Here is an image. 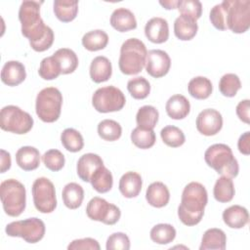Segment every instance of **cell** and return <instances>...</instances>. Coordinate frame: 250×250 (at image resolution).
<instances>
[{
	"label": "cell",
	"mask_w": 250,
	"mask_h": 250,
	"mask_svg": "<svg viewBox=\"0 0 250 250\" xmlns=\"http://www.w3.org/2000/svg\"><path fill=\"white\" fill-rule=\"evenodd\" d=\"M207 202L208 194L203 185L197 182L188 184L184 188L181 203L178 207L180 221L188 227H192L200 223Z\"/></svg>",
	"instance_id": "1"
},
{
	"label": "cell",
	"mask_w": 250,
	"mask_h": 250,
	"mask_svg": "<svg viewBox=\"0 0 250 250\" xmlns=\"http://www.w3.org/2000/svg\"><path fill=\"white\" fill-rule=\"evenodd\" d=\"M42 3L43 1L26 0L21 2L19 10L21 33L29 40V44L39 41L52 29L44 23L40 17V6Z\"/></svg>",
	"instance_id": "2"
},
{
	"label": "cell",
	"mask_w": 250,
	"mask_h": 250,
	"mask_svg": "<svg viewBox=\"0 0 250 250\" xmlns=\"http://www.w3.org/2000/svg\"><path fill=\"white\" fill-rule=\"evenodd\" d=\"M147 50L144 42L138 38H129L120 48L118 65L125 75L138 74L146 66Z\"/></svg>",
	"instance_id": "3"
},
{
	"label": "cell",
	"mask_w": 250,
	"mask_h": 250,
	"mask_svg": "<svg viewBox=\"0 0 250 250\" xmlns=\"http://www.w3.org/2000/svg\"><path fill=\"white\" fill-rule=\"evenodd\" d=\"M204 160L209 167L222 176L232 179L238 175V162L231 148L225 144L210 146L204 153Z\"/></svg>",
	"instance_id": "4"
},
{
	"label": "cell",
	"mask_w": 250,
	"mask_h": 250,
	"mask_svg": "<svg viewBox=\"0 0 250 250\" xmlns=\"http://www.w3.org/2000/svg\"><path fill=\"white\" fill-rule=\"evenodd\" d=\"M3 209L8 216L18 217L25 209L26 191L24 186L16 179H8L0 185Z\"/></svg>",
	"instance_id": "5"
},
{
	"label": "cell",
	"mask_w": 250,
	"mask_h": 250,
	"mask_svg": "<svg viewBox=\"0 0 250 250\" xmlns=\"http://www.w3.org/2000/svg\"><path fill=\"white\" fill-rule=\"evenodd\" d=\"M62 95L58 88L47 87L42 89L36 97L35 111L37 116L46 123L59 119L62 111Z\"/></svg>",
	"instance_id": "6"
},
{
	"label": "cell",
	"mask_w": 250,
	"mask_h": 250,
	"mask_svg": "<svg viewBox=\"0 0 250 250\" xmlns=\"http://www.w3.org/2000/svg\"><path fill=\"white\" fill-rule=\"evenodd\" d=\"M226 23L233 33H244L250 26V1L225 0Z\"/></svg>",
	"instance_id": "7"
},
{
	"label": "cell",
	"mask_w": 250,
	"mask_h": 250,
	"mask_svg": "<svg viewBox=\"0 0 250 250\" xmlns=\"http://www.w3.org/2000/svg\"><path fill=\"white\" fill-rule=\"evenodd\" d=\"M0 127L2 130L14 134H26L33 127V118L17 105H6L0 112Z\"/></svg>",
	"instance_id": "8"
},
{
	"label": "cell",
	"mask_w": 250,
	"mask_h": 250,
	"mask_svg": "<svg viewBox=\"0 0 250 250\" xmlns=\"http://www.w3.org/2000/svg\"><path fill=\"white\" fill-rule=\"evenodd\" d=\"M45 224L42 220L33 217L8 224L5 228L7 235L21 237L28 243L39 242L45 234Z\"/></svg>",
	"instance_id": "9"
},
{
	"label": "cell",
	"mask_w": 250,
	"mask_h": 250,
	"mask_svg": "<svg viewBox=\"0 0 250 250\" xmlns=\"http://www.w3.org/2000/svg\"><path fill=\"white\" fill-rule=\"evenodd\" d=\"M126 103L122 91L114 86L99 88L92 96V104L98 112L107 113L121 110Z\"/></svg>",
	"instance_id": "10"
},
{
	"label": "cell",
	"mask_w": 250,
	"mask_h": 250,
	"mask_svg": "<svg viewBox=\"0 0 250 250\" xmlns=\"http://www.w3.org/2000/svg\"><path fill=\"white\" fill-rule=\"evenodd\" d=\"M33 203L41 213H52L57 207V197L54 184L45 177L37 178L31 188Z\"/></svg>",
	"instance_id": "11"
},
{
	"label": "cell",
	"mask_w": 250,
	"mask_h": 250,
	"mask_svg": "<svg viewBox=\"0 0 250 250\" xmlns=\"http://www.w3.org/2000/svg\"><path fill=\"white\" fill-rule=\"evenodd\" d=\"M86 214L91 220L102 222L109 226L116 224L121 217V211L116 205L99 196L93 197L88 202Z\"/></svg>",
	"instance_id": "12"
},
{
	"label": "cell",
	"mask_w": 250,
	"mask_h": 250,
	"mask_svg": "<svg viewBox=\"0 0 250 250\" xmlns=\"http://www.w3.org/2000/svg\"><path fill=\"white\" fill-rule=\"evenodd\" d=\"M170 67L171 59L165 51L154 49L147 52L146 70L151 77H163L169 72Z\"/></svg>",
	"instance_id": "13"
},
{
	"label": "cell",
	"mask_w": 250,
	"mask_h": 250,
	"mask_svg": "<svg viewBox=\"0 0 250 250\" xmlns=\"http://www.w3.org/2000/svg\"><path fill=\"white\" fill-rule=\"evenodd\" d=\"M223 127L222 114L214 108H206L196 117V129L204 136H214Z\"/></svg>",
	"instance_id": "14"
},
{
	"label": "cell",
	"mask_w": 250,
	"mask_h": 250,
	"mask_svg": "<svg viewBox=\"0 0 250 250\" xmlns=\"http://www.w3.org/2000/svg\"><path fill=\"white\" fill-rule=\"evenodd\" d=\"M146 38L155 44H161L169 38V25L165 19L154 17L147 21L145 26Z\"/></svg>",
	"instance_id": "15"
},
{
	"label": "cell",
	"mask_w": 250,
	"mask_h": 250,
	"mask_svg": "<svg viewBox=\"0 0 250 250\" xmlns=\"http://www.w3.org/2000/svg\"><path fill=\"white\" fill-rule=\"evenodd\" d=\"M25 77V67L19 61H9L2 67L1 81L8 86H18L24 81Z\"/></svg>",
	"instance_id": "16"
},
{
	"label": "cell",
	"mask_w": 250,
	"mask_h": 250,
	"mask_svg": "<svg viewBox=\"0 0 250 250\" xmlns=\"http://www.w3.org/2000/svg\"><path fill=\"white\" fill-rule=\"evenodd\" d=\"M104 165L102 157L96 153H85L77 161V175L83 182H90L93 174Z\"/></svg>",
	"instance_id": "17"
},
{
	"label": "cell",
	"mask_w": 250,
	"mask_h": 250,
	"mask_svg": "<svg viewBox=\"0 0 250 250\" xmlns=\"http://www.w3.org/2000/svg\"><path fill=\"white\" fill-rule=\"evenodd\" d=\"M143 186V180L140 174L137 172L129 171L122 175V177L119 180V190L121 194L126 198H133L137 197L141 190Z\"/></svg>",
	"instance_id": "18"
},
{
	"label": "cell",
	"mask_w": 250,
	"mask_h": 250,
	"mask_svg": "<svg viewBox=\"0 0 250 250\" xmlns=\"http://www.w3.org/2000/svg\"><path fill=\"white\" fill-rule=\"evenodd\" d=\"M110 24L117 31L126 32L137 27V21L129 9L117 8L110 16Z\"/></svg>",
	"instance_id": "19"
},
{
	"label": "cell",
	"mask_w": 250,
	"mask_h": 250,
	"mask_svg": "<svg viewBox=\"0 0 250 250\" xmlns=\"http://www.w3.org/2000/svg\"><path fill=\"white\" fill-rule=\"evenodd\" d=\"M16 162L24 171L35 170L40 164V152L34 146H21L16 152Z\"/></svg>",
	"instance_id": "20"
},
{
	"label": "cell",
	"mask_w": 250,
	"mask_h": 250,
	"mask_svg": "<svg viewBox=\"0 0 250 250\" xmlns=\"http://www.w3.org/2000/svg\"><path fill=\"white\" fill-rule=\"evenodd\" d=\"M146 199L149 205L155 208H162L169 202V189L162 182L151 183L146 188Z\"/></svg>",
	"instance_id": "21"
},
{
	"label": "cell",
	"mask_w": 250,
	"mask_h": 250,
	"mask_svg": "<svg viewBox=\"0 0 250 250\" xmlns=\"http://www.w3.org/2000/svg\"><path fill=\"white\" fill-rule=\"evenodd\" d=\"M165 109L170 118L180 120L187 117L189 113L190 104L185 96L177 94L168 99Z\"/></svg>",
	"instance_id": "22"
},
{
	"label": "cell",
	"mask_w": 250,
	"mask_h": 250,
	"mask_svg": "<svg viewBox=\"0 0 250 250\" xmlns=\"http://www.w3.org/2000/svg\"><path fill=\"white\" fill-rule=\"evenodd\" d=\"M223 220L231 229H242L249 222V214L245 207L231 205L223 212Z\"/></svg>",
	"instance_id": "23"
},
{
	"label": "cell",
	"mask_w": 250,
	"mask_h": 250,
	"mask_svg": "<svg viewBox=\"0 0 250 250\" xmlns=\"http://www.w3.org/2000/svg\"><path fill=\"white\" fill-rule=\"evenodd\" d=\"M112 74L110 61L104 56L94 58L90 64V77L95 83L107 81Z\"/></svg>",
	"instance_id": "24"
},
{
	"label": "cell",
	"mask_w": 250,
	"mask_h": 250,
	"mask_svg": "<svg viewBox=\"0 0 250 250\" xmlns=\"http://www.w3.org/2000/svg\"><path fill=\"white\" fill-rule=\"evenodd\" d=\"M198 25L195 20L181 15L174 22V33L176 37L183 41L191 40L197 33Z\"/></svg>",
	"instance_id": "25"
},
{
	"label": "cell",
	"mask_w": 250,
	"mask_h": 250,
	"mask_svg": "<svg viewBox=\"0 0 250 250\" xmlns=\"http://www.w3.org/2000/svg\"><path fill=\"white\" fill-rule=\"evenodd\" d=\"M227 236L224 230L221 229H207L202 236L201 244L199 246L200 250H208V249H216V250H224L226 248Z\"/></svg>",
	"instance_id": "26"
},
{
	"label": "cell",
	"mask_w": 250,
	"mask_h": 250,
	"mask_svg": "<svg viewBox=\"0 0 250 250\" xmlns=\"http://www.w3.org/2000/svg\"><path fill=\"white\" fill-rule=\"evenodd\" d=\"M62 197L63 204L68 209H77L84 199V189L77 183H68L62 189Z\"/></svg>",
	"instance_id": "27"
},
{
	"label": "cell",
	"mask_w": 250,
	"mask_h": 250,
	"mask_svg": "<svg viewBox=\"0 0 250 250\" xmlns=\"http://www.w3.org/2000/svg\"><path fill=\"white\" fill-rule=\"evenodd\" d=\"M54 13L58 20L62 22L73 21L78 13V1L76 0H55Z\"/></svg>",
	"instance_id": "28"
},
{
	"label": "cell",
	"mask_w": 250,
	"mask_h": 250,
	"mask_svg": "<svg viewBox=\"0 0 250 250\" xmlns=\"http://www.w3.org/2000/svg\"><path fill=\"white\" fill-rule=\"evenodd\" d=\"M188 91L192 98L197 100H205L212 94L213 85L207 77L196 76L188 82Z\"/></svg>",
	"instance_id": "29"
},
{
	"label": "cell",
	"mask_w": 250,
	"mask_h": 250,
	"mask_svg": "<svg viewBox=\"0 0 250 250\" xmlns=\"http://www.w3.org/2000/svg\"><path fill=\"white\" fill-rule=\"evenodd\" d=\"M108 43V35L102 29H95L85 33L82 37L83 47L91 52L103 50Z\"/></svg>",
	"instance_id": "30"
},
{
	"label": "cell",
	"mask_w": 250,
	"mask_h": 250,
	"mask_svg": "<svg viewBox=\"0 0 250 250\" xmlns=\"http://www.w3.org/2000/svg\"><path fill=\"white\" fill-rule=\"evenodd\" d=\"M234 193V186L230 178L222 176L216 181L213 188V194L217 201L221 203L229 202L232 200Z\"/></svg>",
	"instance_id": "31"
},
{
	"label": "cell",
	"mask_w": 250,
	"mask_h": 250,
	"mask_svg": "<svg viewBox=\"0 0 250 250\" xmlns=\"http://www.w3.org/2000/svg\"><path fill=\"white\" fill-rule=\"evenodd\" d=\"M90 183L96 191L99 193H105L112 188V174L104 165H103L93 174Z\"/></svg>",
	"instance_id": "32"
},
{
	"label": "cell",
	"mask_w": 250,
	"mask_h": 250,
	"mask_svg": "<svg viewBox=\"0 0 250 250\" xmlns=\"http://www.w3.org/2000/svg\"><path fill=\"white\" fill-rule=\"evenodd\" d=\"M53 56L57 59L61 65L62 74L72 73L78 66L77 55L68 48H61L57 50Z\"/></svg>",
	"instance_id": "33"
},
{
	"label": "cell",
	"mask_w": 250,
	"mask_h": 250,
	"mask_svg": "<svg viewBox=\"0 0 250 250\" xmlns=\"http://www.w3.org/2000/svg\"><path fill=\"white\" fill-rule=\"evenodd\" d=\"M159 113L152 105H144L139 108L136 115V122L139 127L147 130H153L157 121Z\"/></svg>",
	"instance_id": "34"
},
{
	"label": "cell",
	"mask_w": 250,
	"mask_h": 250,
	"mask_svg": "<svg viewBox=\"0 0 250 250\" xmlns=\"http://www.w3.org/2000/svg\"><path fill=\"white\" fill-rule=\"evenodd\" d=\"M149 236L150 239L157 244H168L175 239L176 229L170 224H158L150 229Z\"/></svg>",
	"instance_id": "35"
},
{
	"label": "cell",
	"mask_w": 250,
	"mask_h": 250,
	"mask_svg": "<svg viewBox=\"0 0 250 250\" xmlns=\"http://www.w3.org/2000/svg\"><path fill=\"white\" fill-rule=\"evenodd\" d=\"M61 142L63 147L70 152H78L84 146L82 135L73 128H66L61 134Z\"/></svg>",
	"instance_id": "36"
},
{
	"label": "cell",
	"mask_w": 250,
	"mask_h": 250,
	"mask_svg": "<svg viewBox=\"0 0 250 250\" xmlns=\"http://www.w3.org/2000/svg\"><path fill=\"white\" fill-rule=\"evenodd\" d=\"M131 141L137 147L147 149L154 146L156 137L153 130L143 129L137 126L131 133Z\"/></svg>",
	"instance_id": "37"
},
{
	"label": "cell",
	"mask_w": 250,
	"mask_h": 250,
	"mask_svg": "<svg viewBox=\"0 0 250 250\" xmlns=\"http://www.w3.org/2000/svg\"><path fill=\"white\" fill-rule=\"evenodd\" d=\"M98 134L103 140L113 142L121 137L122 128L115 120L104 119L98 124Z\"/></svg>",
	"instance_id": "38"
},
{
	"label": "cell",
	"mask_w": 250,
	"mask_h": 250,
	"mask_svg": "<svg viewBox=\"0 0 250 250\" xmlns=\"http://www.w3.org/2000/svg\"><path fill=\"white\" fill-rule=\"evenodd\" d=\"M160 137L163 143L170 147H179L186 142V137L183 131L173 125L165 126L160 131Z\"/></svg>",
	"instance_id": "39"
},
{
	"label": "cell",
	"mask_w": 250,
	"mask_h": 250,
	"mask_svg": "<svg viewBox=\"0 0 250 250\" xmlns=\"http://www.w3.org/2000/svg\"><path fill=\"white\" fill-rule=\"evenodd\" d=\"M127 89L134 99L143 100L149 95L150 84L145 77L137 76L128 81Z\"/></svg>",
	"instance_id": "40"
},
{
	"label": "cell",
	"mask_w": 250,
	"mask_h": 250,
	"mask_svg": "<svg viewBox=\"0 0 250 250\" xmlns=\"http://www.w3.org/2000/svg\"><path fill=\"white\" fill-rule=\"evenodd\" d=\"M38 73L44 80L56 79L60 74H62L61 65L57 59L52 55L51 57L44 58L41 61Z\"/></svg>",
	"instance_id": "41"
},
{
	"label": "cell",
	"mask_w": 250,
	"mask_h": 250,
	"mask_svg": "<svg viewBox=\"0 0 250 250\" xmlns=\"http://www.w3.org/2000/svg\"><path fill=\"white\" fill-rule=\"evenodd\" d=\"M241 88L239 77L234 73H227L222 76L219 82V90L221 94L228 98H232Z\"/></svg>",
	"instance_id": "42"
},
{
	"label": "cell",
	"mask_w": 250,
	"mask_h": 250,
	"mask_svg": "<svg viewBox=\"0 0 250 250\" xmlns=\"http://www.w3.org/2000/svg\"><path fill=\"white\" fill-rule=\"evenodd\" d=\"M42 161L46 168L53 172H58L62 169L64 166V155L62 152H61L59 149H49L47 150L43 156H42Z\"/></svg>",
	"instance_id": "43"
},
{
	"label": "cell",
	"mask_w": 250,
	"mask_h": 250,
	"mask_svg": "<svg viewBox=\"0 0 250 250\" xmlns=\"http://www.w3.org/2000/svg\"><path fill=\"white\" fill-rule=\"evenodd\" d=\"M177 9L181 15L197 21L202 15V4L198 0H179Z\"/></svg>",
	"instance_id": "44"
},
{
	"label": "cell",
	"mask_w": 250,
	"mask_h": 250,
	"mask_svg": "<svg viewBox=\"0 0 250 250\" xmlns=\"http://www.w3.org/2000/svg\"><path fill=\"white\" fill-rule=\"evenodd\" d=\"M106 250H129L130 239L124 232H114L106 239Z\"/></svg>",
	"instance_id": "45"
},
{
	"label": "cell",
	"mask_w": 250,
	"mask_h": 250,
	"mask_svg": "<svg viewBox=\"0 0 250 250\" xmlns=\"http://www.w3.org/2000/svg\"><path fill=\"white\" fill-rule=\"evenodd\" d=\"M209 19L213 26L219 30H227L226 23V9L224 3H220L215 5L209 14Z\"/></svg>",
	"instance_id": "46"
},
{
	"label": "cell",
	"mask_w": 250,
	"mask_h": 250,
	"mask_svg": "<svg viewBox=\"0 0 250 250\" xmlns=\"http://www.w3.org/2000/svg\"><path fill=\"white\" fill-rule=\"evenodd\" d=\"M68 250H79V249H90V250H100V244L99 242L91 237H85L80 239H75L69 243L67 246Z\"/></svg>",
	"instance_id": "47"
},
{
	"label": "cell",
	"mask_w": 250,
	"mask_h": 250,
	"mask_svg": "<svg viewBox=\"0 0 250 250\" xmlns=\"http://www.w3.org/2000/svg\"><path fill=\"white\" fill-rule=\"evenodd\" d=\"M249 109H250L249 100H243V101L239 102L238 104L236 105V108H235L236 115L238 116V118L246 124H249V122H250V120H249Z\"/></svg>",
	"instance_id": "48"
},
{
	"label": "cell",
	"mask_w": 250,
	"mask_h": 250,
	"mask_svg": "<svg viewBox=\"0 0 250 250\" xmlns=\"http://www.w3.org/2000/svg\"><path fill=\"white\" fill-rule=\"evenodd\" d=\"M237 146H238V150L245 155H249L250 154V132L247 131L245 133H243L237 142Z\"/></svg>",
	"instance_id": "49"
},
{
	"label": "cell",
	"mask_w": 250,
	"mask_h": 250,
	"mask_svg": "<svg viewBox=\"0 0 250 250\" xmlns=\"http://www.w3.org/2000/svg\"><path fill=\"white\" fill-rule=\"evenodd\" d=\"M11 168V155L5 149H1V173H5Z\"/></svg>",
	"instance_id": "50"
},
{
	"label": "cell",
	"mask_w": 250,
	"mask_h": 250,
	"mask_svg": "<svg viewBox=\"0 0 250 250\" xmlns=\"http://www.w3.org/2000/svg\"><path fill=\"white\" fill-rule=\"evenodd\" d=\"M179 0H168V1H159V4L166 10H173L177 8Z\"/></svg>",
	"instance_id": "51"
}]
</instances>
